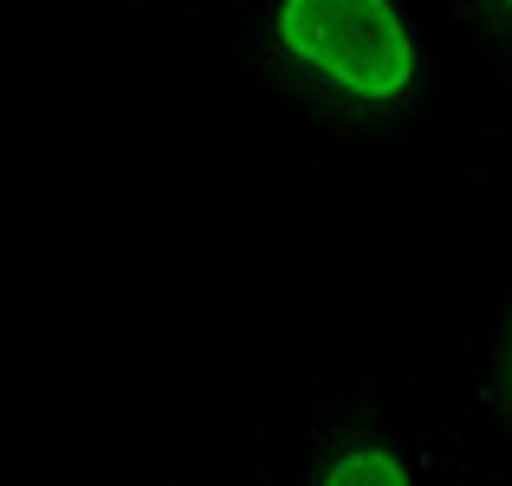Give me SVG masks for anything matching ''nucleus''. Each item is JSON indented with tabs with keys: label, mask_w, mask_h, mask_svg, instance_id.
Returning <instances> with one entry per match:
<instances>
[{
	"label": "nucleus",
	"mask_w": 512,
	"mask_h": 486,
	"mask_svg": "<svg viewBox=\"0 0 512 486\" xmlns=\"http://www.w3.org/2000/svg\"><path fill=\"white\" fill-rule=\"evenodd\" d=\"M273 39L318 91L357 111H396L422 85V46L396 0H279Z\"/></svg>",
	"instance_id": "f257e3e1"
},
{
	"label": "nucleus",
	"mask_w": 512,
	"mask_h": 486,
	"mask_svg": "<svg viewBox=\"0 0 512 486\" xmlns=\"http://www.w3.org/2000/svg\"><path fill=\"white\" fill-rule=\"evenodd\" d=\"M318 486H415V474L389 441H344L325 461Z\"/></svg>",
	"instance_id": "f03ea898"
},
{
	"label": "nucleus",
	"mask_w": 512,
	"mask_h": 486,
	"mask_svg": "<svg viewBox=\"0 0 512 486\" xmlns=\"http://www.w3.org/2000/svg\"><path fill=\"white\" fill-rule=\"evenodd\" d=\"M500 389H506V409H512V337H506V370H500Z\"/></svg>",
	"instance_id": "7ed1b4c3"
},
{
	"label": "nucleus",
	"mask_w": 512,
	"mask_h": 486,
	"mask_svg": "<svg viewBox=\"0 0 512 486\" xmlns=\"http://www.w3.org/2000/svg\"><path fill=\"white\" fill-rule=\"evenodd\" d=\"M493 7H506V13H512V0H493Z\"/></svg>",
	"instance_id": "20e7f679"
}]
</instances>
